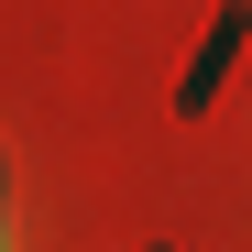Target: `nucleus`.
Returning <instances> with one entry per match:
<instances>
[{"instance_id": "nucleus-1", "label": "nucleus", "mask_w": 252, "mask_h": 252, "mask_svg": "<svg viewBox=\"0 0 252 252\" xmlns=\"http://www.w3.org/2000/svg\"><path fill=\"white\" fill-rule=\"evenodd\" d=\"M0 252H11V241H0Z\"/></svg>"}]
</instances>
